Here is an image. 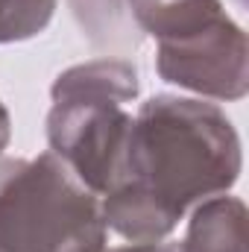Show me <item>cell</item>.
<instances>
[{
    "label": "cell",
    "instance_id": "4",
    "mask_svg": "<svg viewBox=\"0 0 249 252\" xmlns=\"http://www.w3.org/2000/svg\"><path fill=\"white\" fill-rule=\"evenodd\" d=\"M156 70L164 82L205 100L238 103L249 91L247 32L229 12L173 41H158Z\"/></svg>",
    "mask_w": 249,
    "mask_h": 252
},
{
    "label": "cell",
    "instance_id": "8",
    "mask_svg": "<svg viewBox=\"0 0 249 252\" xmlns=\"http://www.w3.org/2000/svg\"><path fill=\"white\" fill-rule=\"evenodd\" d=\"M109 252H182L176 241H156V244H129V247H115Z\"/></svg>",
    "mask_w": 249,
    "mask_h": 252
},
{
    "label": "cell",
    "instance_id": "1",
    "mask_svg": "<svg viewBox=\"0 0 249 252\" xmlns=\"http://www.w3.org/2000/svg\"><path fill=\"white\" fill-rule=\"evenodd\" d=\"M244 153L214 103L156 94L132 118L121 170L100 199L106 229L129 244L164 241L190 205L238 185Z\"/></svg>",
    "mask_w": 249,
    "mask_h": 252
},
{
    "label": "cell",
    "instance_id": "2",
    "mask_svg": "<svg viewBox=\"0 0 249 252\" xmlns=\"http://www.w3.org/2000/svg\"><path fill=\"white\" fill-rule=\"evenodd\" d=\"M138 91V67L126 59L73 64L50 88V153L94 196H106L118 179L132 126L124 103L135 100Z\"/></svg>",
    "mask_w": 249,
    "mask_h": 252
},
{
    "label": "cell",
    "instance_id": "9",
    "mask_svg": "<svg viewBox=\"0 0 249 252\" xmlns=\"http://www.w3.org/2000/svg\"><path fill=\"white\" fill-rule=\"evenodd\" d=\"M9 138H12V118H9V109L0 100V158H3V150L9 147Z\"/></svg>",
    "mask_w": 249,
    "mask_h": 252
},
{
    "label": "cell",
    "instance_id": "6",
    "mask_svg": "<svg viewBox=\"0 0 249 252\" xmlns=\"http://www.w3.org/2000/svg\"><path fill=\"white\" fill-rule=\"evenodd\" d=\"M141 32L156 41H173L226 15L220 0H126Z\"/></svg>",
    "mask_w": 249,
    "mask_h": 252
},
{
    "label": "cell",
    "instance_id": "7",
    "mask_svg": "<svg viewBox=\"0 0 249 252\" xmlns=\"http://www.w3.org/2000/svg\"><path fill=\"white\" fill-rule=\"evenodd\" d=\"M56 0H0V44L35 38L53 21Z\"/></svg>",
    "mask_w": 249,
    "mask_h": 252
},
{
    "label": "cell",
    "instance_id": "5",
    "mask_svg": "<svg viewBox=\"0 0 249 252\" xmlns=\"http://www.w3.org/2000/svg\"><path fill=\"white\" fill-rule=\"evenodd\" d=\"M182 252H247V205L238 196H208L187 220Z\"/></svg>",
    "mask_w": 249,
    "mask_h": 252
},
{
    "label": "cell",
    "instance_id": "3",
    "mask_svg": "<svg viewBox=\"0 0 249 252\" xmlns=\"http://www.w3.org/2000/svg\"><path fill=\"white\" fill-rule=\"evenodd\" d=\"M100 199L53 153L0 161V252H109Z\"/></svg>",
    "mask_w": 249,
    "mask_h": 252
}]
</instances>
